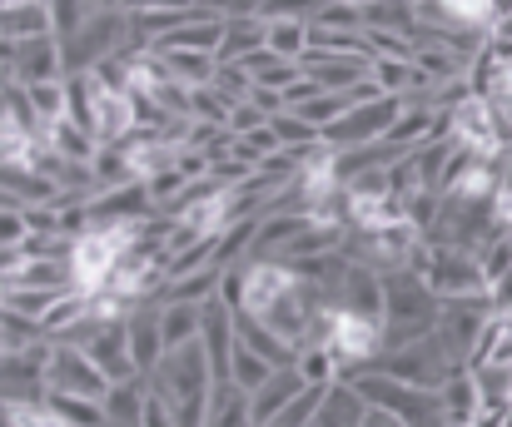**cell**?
Masks as SVG:
<instances>
[{
    "instance_id": "cell-5",
    "label": "cell",
    "mask_w": 512,
    "mask_h": 427,
    "mask_svg": "<svg viewBox=\"0 0 512 427\" xmlns=\"http://www.w3.org/2000/svg\"><path fill=\"white\" fill-rule=\"evenodd\" d=\"M289 368L299 373V383H334V378H339V363H334V353H329L324 343H314V348L294 353V363H289Z\"/></svg>"
},
{
    "instance_id": "cell-4",
    "label": "cell",
    "mask_w": 512,
    "mask_h": 427,
    "mask_svg": "<svg viewBox=\"0 0 512 427\" xmlns=\"http://www.w3.org/2000/svg\"><path fill=\"white\" fill-rule=\"evenodd\" d=\"M269 373H274V363H269V358H259L254 348H244V343L234 338V353H229V373H224V378H229L234 388L254 393V388H259V383H264Z\"/></svg>"
},
{
    "instance_id": "cell-7",
    "label": "cell",
    "mask_w": 512,
    "mask_h": 427,
    "mask_svg": "<svg viewBox=\"0 0 512 427\" xmlns=\"http://www.w3.org/2000/svg\"><path fill=\"white\" fill-rule=\"evenodd\" d=\"M358 427H403V423H398L393 413H383V408H368V413H363V423H358Z\"/></svg>"
},
{
    "instance_id": "cell-3",
    "label": "cell",
    "mask_w": 512,
    "mask_h": 427,
    "mask_svg": "<svg viewBox=\"0 0 512 427\" xmlns=\"http://www.w3.org/2000/svg\"><path fill=\"white\" fill-rule=\"evenodd\" d=\"M199 313H204V303H184V298H174L170 308L160 313V338H165V353L179 348V343H194L199 338Z\"/></svg>"
},
{
    "instance_id": "cell-1",
    "label": "cell",
    "mask_w": 512,
    "mask_h": 427,
    "mask_svg": "<svg viewBox=\"0 0 512 427\" xmlns=\"http://www.w3.org/2000/svg\"><path fill=\"white\" fill-rule=\"evenodd\" d=\"M363 413H368V403L358 398V388L353 383H329L324 388V398H319V408H314V418L304 427H358L363 423Z\"/></svg>"
},
{
    "instance_id": "cell-6",
    "label": "cell",
    "mask_w": 512,
    "mask_h": 427,
    "mask_svg": "<svg viewBox=\"0 0 512 427\" xmlns=\"http://www.w3.org/2000/svg\"><path fill=\"white\" fill-rule=\"evenodd\" d=\"M453 20H488L493 15V0H438Z\"/></svg>"
},
{
    "instance_id": "cell-2",
    "label": "cell",
    "mask_w": 512,
    "mask_h": 427,
    "mask_svg": "<svg viewBox=\"0 0 512 427\" xmlns=\"http://www.w3.org/2000/svg\"><path fill=\"white\" fill-rule=\"evenodd\" d=\"M125 343L135 358V373H155V363L165 358V338H160V313H135L125 323Z\"/></svg>"
}]
</instances>
